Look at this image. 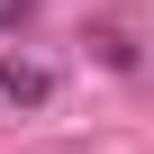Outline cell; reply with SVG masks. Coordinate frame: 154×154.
Returning a JSON list of instances; mask_svg holds the SVG:
<instances>
[{
    "label": "cell",
    "instance_id": "6da1fadb",
    "mask_svg": "<svg viewBox=\"0 0 154 154\" xmlns=\"http://www.w3.org/2000/svg\"><path fill=\"white\" fill-rule=\"evenodd\" d=\"M45 100H54L45 63H0V109H45Z\"/></svg>",
    "mask_w": 154,
    "mask_h": 154
}]
</instances>
